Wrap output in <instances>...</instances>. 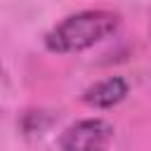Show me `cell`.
I'll return each instance as SVG.
<instances>
[{
    "label": "cell",
    "instance_id": "3957f363",
    "mask_svg": "<svg viewBox=\"0 0 151 151\" xmlns=\"http://www.w3.org/2000/svg\"><path fill=\"white\" fill-rule=\"evenodd\" d=\"M125 94H127L125 80H120V78H109V80H101V83H97L94 87H90V90L85 92V101L92 104V106L106 109V106L118 104Z\"/></svg>",
    "mask_w": 151,
    "mask_h": 151
},
{
    "label": "cell",
    "instance_id": "7a4b0ae2",
    "mask_svg": "<svg viewBox=\"0 0 151 151\" xmlns=\"http://www.w3.org/2000/svg\"><path fill=\"white\" fill-rule=\"evenodd\" d=\"M111 139V127L104 120H83L61 134L64 151H104Z\"/></svg>",
    "mask_w": 151,
    "mask_h": 151
},
{
    "label": "cell",
    "instance_id": "6da1fadb",
    "mask_svg": "<svg viewBox=\"0 0 151 151\" xmlns=\"http://www.w3.org/2000/svg\"><path fill=\"white\" fill-rule=\"evenodd\" d=\"M118 26V17L111 12H80L61 21L50 35L47 47L54 52H80L106 35H111Z\"/></svg>",
    "mask_w": 151,
    "mask_h": 151
}]
</instances>
